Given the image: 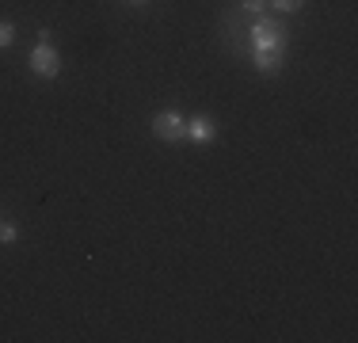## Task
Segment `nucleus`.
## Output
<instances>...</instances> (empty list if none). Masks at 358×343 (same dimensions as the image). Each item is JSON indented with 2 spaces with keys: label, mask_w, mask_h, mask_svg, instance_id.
<instances>
[{
  "label": "nucleus",
  "mask_w": 358,
  "mask_h": 343,
  "mask_svg": "<svg viewBox=\"0 0 358 343\" xmlns=\"http://www.w3.org/2000/svg\"><path fill=\"white\" fill-rule=\"evenodd\" d=\"M152 134L160 137V141H183L187 137V122L179 111H160V115H152Z\"/></svg>",
  "instance_id": "7ed1b4c3"
},
{
  "label": "nucleus",
  "mask_w": 358,
  "mask_h": 343,
  "mask_svg": "<svg viewBox=\"0 0 358 343\" xmlns=\"http://www.w3.org/2000/svg\"><path fill=\"white\" fill-rule=\"evenodd\" d=\"M187 137H191V141H199V145L214 141V137H217V126H214V118H210V115H199V118H191V122H187Z\"/></svg>",
  "instance_id": "20e7f679"
},
{
  "label": "nucleus",
  "mask_w": 358,
  "mask_h": 343,
  "mask_svg": "<svg viewBox=\"0 0 358 343\" xmlns=\"http://www.w3.org/2000/svg\"><path fill=\"white\" fill-rule=\"evenodd\" d=\"M134 4H138V0H134Z\"/></svg>",
  "instance_id": "9d476101"
},
{
  "label": "nucleus",
  "mask_w": 358,
  "mask_h": 343,
  "mask_svg": "<svg viewBox=\"0 0 358 343\" xmlns=\"http://www.w3.org/2000/svg\"><path fill=\"white\" fill-rule=\"evenodd\" d=\"M282 65V50H255V69L259 73H278Z\"/></svg>",
  "instance_id": "39448f33"
},
{
  "label": "nucleus",
  "mask_w": 358,
  "mask_h": 343,
  "mask_svg": "<svg viewBox=\"0 0 358 343\" xmlns=\"http://www.w3.org/2000/svg\"><path fill=\"white\" fill-rule=\"evenodd\" d=\"M27 62H31V73H38V76H57L62 73V54L42 38H38V46H31Z\"/></svg>",
  "instance_id": "f257e3e1"
},
{
  "label": "nucleus",
  "mask_w": 358,
  "mask_h": 343,
  "mask_svg": "<svg viewBox=\"0 0 358 343\" xmlns=\"http://www.w3.org/2000/svg\"><path fill=\"white\" fill-rule=\"evenodd\" d=\"M15 237H20V229L12 221H0V244H15Z\"/></svg>",
  "instance_id": "423d86ee"
},
{
  "label": "nucleus",
  "mask_w": 358,
  "mask_h": 343,
  "mask_svg": "<svg viewBox=\"0 0 358 343\" xmlns=\"http://www.w3.org/2000/svg\"><path fill=\"white\" fill-rule=\"evenodd\" d=\"M241 4H244V8H248V12H255V15H259V12H263V8H267V0H241Z\"/></svg>",
  "instance_id": "1a4fd4ad"
},
{
  "label": "nucleus",
  "mask_w": 358,
  "mask_h": 343,
  "mask_svg": "<svg viewBox=\"0 0 358 343\" xmlns=\"http://www.w3.org/2000/svg\"><path fill=\"white\" fill-rule=\"evenodd\" d=\"M271 8H275V12H297V8L305 4V0H267Z\"/></svg>",
  "instance_id": "0eeeda50"
},
{
  "label": "nucleus",
  "mask_w": 358,
  "mask_h": 343,
  "mask_svg": "<svg viewBox=\"0 0 358 343\" xmlns=\"http://www.w3.org/2000/svg\"><path fill=\"white\" fill-rule=\"evenodd\" d=\"M252 46L255 50H282V23H275L271 15H259L252 27Z\"/></svg>",
  "instance_id": "f03ea898"
},
{
  "label": "nucleus",
  "mask_w": 358,
  "mask_h": 343,
  "mask_svg": "<svg viewBox=\"0 0 358 343\" xmlns=\"http://www.w3.org/2000/svg\"><path fill=\"white\" fill-rule=\"evenodd\" d=\"M12 38H15V27H12V23H4V20H0V50H4V46H12Z\"/></svg>",
  "instance_id": "6e6552de"
}]
</instances>
